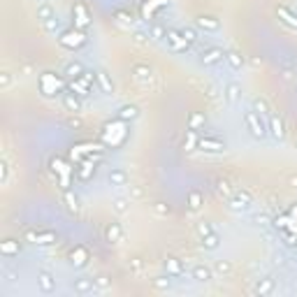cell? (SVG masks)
Here are the masks:
<instances>
[{
	"instance_id": "obj_39",
	"label": "cell",
	"mask_w": 297,
	"mask_h": 297,
	"mask_svg": "<svg viewBox=\"0 0 297 297\" xmlns=\"http://www.w3.org/2000/svg\"><path fill=\"white\" fill-rule=\"evenodd\" d=\"M204 121H207V119H204V114H198V112H193L191 119H188V128H191V130H198L200 126H204Z\"/></svg>"
},
{
	"instance_id": "obj_18",
	"label": "cell",
	"mask_w": 297,
	"mask_h": 297,
	"mask_svg": "<svg viewBox=\"0 0 297 297\" xmlns=\"http://www.w3.org/2000/svg\"><path fill=\"white\" fill-rule=\"evenodd\" d=\"M191 276L198 281V283H209V281L214 279V270L207 267V265H195L191 270Z\"/></svg>"
},
{
	"instance_id": "obj_34",
	"label": "cell",
	"mask_w": 297,
	"mask_h": 297,
	"mask_svg": "<svg viewBox=\"0 0 297 297\" xmlns=\"http://www.w3.org/2000/svg\"><path fill=\"white\" fill-rule=\"evenodd\" d=\"M42 28H44V33H49V35H61L63 33V26H61V19L58 17L42 21Z\"/></svg>"
},
{
	"instance_id": "obj_22",
	"label": "cell",
	"mask_w": 297,
	"mask_h": 297,
	"mask_svg": "<svg viewBox=\"0 0 297 297\" xmlns=\"http://www.w3.org/2000/svg\"><path fill=\"white\" fill-rule=\"evenodd\" d=\"M95 174V160H84L82 165L77 167V179L79 181H88V179H91V176Z\"/></svg>"
},
{
	"instance_id": "obj_31",
	"label": "cell",
	"mask_w": 297,
	"mask_h": 297,
	"mask_svg": "<svg viewBox=\"0 0 297 297\" xmlns=\"http://www.w3.org/2000/svg\"><path fill=\"white\" fill-rule=\"evenodd\" d=\"M226 61H228V65L232 67V70H242L244 67V63H246V58H244L239 51H226Z\"/></svg>"
},
{
	"instance_id": "obj_19",
	"label": "cell",
	"mask_w": 297,
	"mask_h": 297,
	"mask_svg": "<svg viewBox=\"0 0 297 297\" xmlns=\"http://www.w3.org/2000/svg\"><path fill=\"white\" fill-rule=\"evenodd\" d=\"M95 84H98V88L102 91L105 95H112L114 93V82L109 79V75H107L105 70H95Z\"/></svg>"
},
{
	"instance_id": "obj_54",
	"label": "cell",
	"mask_w": 297,
	"mask_h": 297,
	"mask_svg": "<svg viewBox=\"0 0 297 297\" xmlns=\"http://www.w3.org/2000/svg\"><path fill=\"white\" fill-rule=\"evenodd\" d=\"M5 276H7V281H10V283H12V281H17V274H14V272H5Z\"/></svg>"
},
{
	"instance_id": "obj_25",
	"label": "cell",
	"mask_w": 297,
	"mask_h": 297,
	"mask_svg": "<svg viewBox=\"0 0 297 297\" xmlns=\"http://www.w3.org/2000/svg\"><path fill=\"white\" fill-rule=\"evenodd\" d=\"M200 244H202L204 251H216L220 246V235L218 232H209V235L200 237Z\"/></svg>"
},
{
	"instance_id": "obj_57",
	"label": "cell",
	"mask_w": 297,
	"mask_h": 297,
	"mask_svg": "<svg viewBox=\"0 0 297 297\" xmlns=\"http://www.w3.org/2000/svg\"><path fill=\"white\" fill-rule=\"evenodd\" d=\"M295 148H297V137H295Z\"/></svg>"
},
{
	"instance_id": "obj_47",
	"label": "cell",
	"mask_w": 297,
	"mask_h": 297,
	"mask_svg": "<svg viewBox=\"0 0 297 297\" xmlns=\"http://www.w3.org/2000/svg\"><path fill=\"white\" fill-rule=\"evenodd\" d=\"M209 232H216L214 228H211V223H207V220H202V223H198V235H200V237L209 235Z\"/></svg>"
},
{
	"instance_id": "obj_32",
	"label": "cell",
	"mask_w": 297,
	"mask_h": 297,
	"mask_svg": "<svg viewBox=\"0 0 297 297\" xmlns=\"http://www.w3.org/2000/svg\"><path fill=\"white\" fill-rule=\"evenodd\" d=\"M132 75H135L139 82H148V79L154 77V70L148 65H144V63H135V65H132Z\"/></svg>"
},
{
	"instance_id": "obj_49",
	"label": "cell",
	"mask_w": 297,
	"mask_h": 297,
	"mask_svg": "<svg viewBox=\"0 0 297 297\" xmlns=\"http://www.w3.org/2000/svg\"><path fill=\"white\" fill-rule=\"evenodd\" d=\"M154 209H156V214H160V216H167V214H170V207H167V204H163V202H156Z\"/></svg>"
},
{
	"instance_id": "obj_23",
	"label": "cell",
	"mask_w": 297,
	"mask_h": 297,
	"mask_svg": "<svg viewBox=\"0 0 297 297\" xmlns=\"http://www.w3.org/2000/svg\"><path fill=\"white\" fill-rule=\"evenodd\" d=\"M109 186H114V188L128 186V172L121 170V167H114V170L109 172Z\"/></svg>"
},
{
	"instance_id": "obj_51",
	"label": "cell",
	"mask_w": 297,
	"mask_h": 297,
	"mask_svg": "<svg viewBox=\"0 0 297 297\" xmlns=\"http://www.w3.org/2000/svg\"><path fill=\"white\" fill-rule=\"evenodd\" d=\"M95 286H100V288H109V281H107L105 276H100V279H95Z\"/></svg>"
},
{
	"instance_id": "obj_56",
	"label": "cell",
	"mask_w": 297,
	"mask_h": 297,
	"mask_svg": "<svg viewBox=\"0 0 297 297\" xmlns=\"http://www.w3.org/2000/svg\"><path fill=\"white\" fill-rule=\"evenodd\" d=\"M290 183H292V186H297V176H292V179H290Z\"/></svg>"
},
{
	"instance_id": "obj_11",
	"label": "cell",
	"mask_w": 297,
	"mask_h": 297,
	"mask_svg": "<svg viewBox=\"0 0 297 297\" xmlns=\"http://www.w3.org/2000/svg\"><path fill=\"white\" fill-rule=\"evenodd\" d=\"M276 290V279L274 276H263L253 283V295H260V297H267Z\"/></svg>"
},
{
	"instance_id": "obj_42",
	"label": "cell",
	"mask_w": 297,
	"mask_h": 297,
	"mask_svg": "<svg viewBox=\"0 0 297 297\" xmlns=\"http://www.w3.org/2000/svg\"><path fill=\"white\" fill-rule=\"evenodd\" d=\"M7 181H10V163L3 158V160H0V183H3V186H7Z\"/></svg>"
},
{
	"instance_id": "obj_28",
	"label": "cell",
	"mask_w": 297,
	"mask_h": 297,
	"mask_svg": "<svg viewBox=\"0 0 297 297\" xmlns=\"http://www.w3.org/2000/svg\"><path fill=\"white\" fill-rule=\"evenodd\" d=\"M84 70H86V67H84L79 61H70L65 65V70H63V75H65L67 79H79L84 75Z\"/></svg>"
},
{
	"instance_id": "obj_29",
	"label": "cell",
	"mask_w": 297,
	"mask_h": 297,
	"mask_svg": "<svg viewBox=\"0 0 297 297\" xmlns=\"http://www.w3.org/2000/svg\"><path fill=\"white\" fill-rule=\"evenodd\" d=\"M86 260H88V251H86V248H82V246H77L70 253V265H72V267H84V265H86Z\"/></svg>"
},
{
	"instance_id": "obj_5",
	"label": "cell",
	"mask_w": 297,
	"mask_h": 297,
	"mask_svg": "<svg viewBox=\"0 0 297 297\" xmlns=\"http://www.w3.org/2000/svg\"><path fill=\"white\" fill-rule=\"evenodd\" d=\"M198 148L200 151H207V154H223L226 151V142L220 137H214V135H200Z\"/></svg>"
},
{
	"instance_id": "obj_50",
	"label": "cell",
	"mask_w": 297,
	"mask_h": 297,
	"mask_svg": "<svg viewBox=\"0 0 297 297\" xmlns=\"http://www.w3.org/2000/svg\"><path fill=\"white\" fill-rule=\"evenodd\" d=\"M132 38H135V42H137V44H146L148 40H151V38H146V35H144V33H135V35H132Z\"/></svg>"
},
{
	"instance_id": "obj_52",
	"label": "cell",
	"mask_w": 297,
	"mask_h": 297,
	"mask_svg": "<svg viewBox=\"0 0 297 297\" xmlns=\"http://www.w3.org/2000/svg\"><path fill=\"white\" fill-rule=\"evenodd\" d=\"M267 220H270V218H267V216H258V218H255V223H258V226H267Z\"/></svg>"
},
{
	"instance_id": "obj_36",
	"label": "cell",
	"mask_w": 297,
	"mask_h": 297,
	"mask_svg": "<svg viewBox=\"0 0 297 297\" xmlns=\"http://www.w3.org/2000/svg\"><path fill=\"white\" fill-rule=\"evenodd\" d=\"M202 207V193L200 191H191L188 193V209L191 211H200Z\"/></svg>"
},
{
	"instance_id": "obj_26",
	"label": "cell",
	"mask_w": 297,
	"mask_h": 297,
	"mask_svg": "<svg viewBox=\"0 0 297 297\" xmlns=\"http://www.w3.org/2000/svg\"><path fill=\"white\" fill-rule=\"evenodd\" d=\"M21 251V244L17 239H5V242L0 244V253L5 255V258H12V255H19Z\"/></svg>"
},
{
	"instance_id": "obj_17",
	"label": "cell",
	"mask_w": 297,
	"mask_h": 297,
	"mask_svg": "<svg viewBox=\"0 0 297 297\" xmlns=\"http://www.w3.org/2000/svg\"><path fill=\"white\" fill-rule=\"evenodd\" d=\"M223 95H226V102L228 105H239L242 102V86L239 84H235V82H230V84H226V91H223Z\"/></svg>"
},
{
	"instance_id": "obj_27",
	"label": "cell",
	"mask_w": 297,
	"mask_h": 297,
	"mask_svg": "<svg viewBox=\"0 0 297 297\" xmlns=\"http://www.w3.org/2000/svg\"><path fill=\"white\" fill-rule=\"evenodd\" d=\"M121 237H123V228L121 223H109L105 230V239L109 244H116V242H121Z\"/></svg>"
},
{
	"instance_id": "obj_2",
	"label": "cell",
	"mask_w": 297,
	"mask_h": 297,
	"mask_svg": "<svg viewBox=\"0 0 297 297\" xmlns=\"http://www.w3.org/2000/svg\"><path fill=\"white\" fill-rule=\"evenodd\" d=\"M244 123H246V130L251 132V137L265 139L267 135H270V130H267V119L260 116L258 112H253V109L244 112Z\"/></svg>"
},
{
	"instance_id": "obj_33",
	"label": "cell",
	"mask_w": 297,
	"mask_h": 297,
	"mask_svg": "<svg viewBox=\"0 0 297 297\" xmlns=\"http://www.w3.org/2000/svg\"><path fill=\"white\" fill-rule=\"evenodd\" d=\"M67 88L75 91L79 98H88V93H91V86H88L86 82H82V79H70V86Z\"/></svg>"
},
{
	"instance_id": "obj_41",
	"label": "cell",
	"mask_w": 297,
	"mask_h": 297,
	"mask_svg": "<svg viewBox=\"0 0 297 297\" xmlns=\"http://www.w3.org/2000/svg\"><path fill=\"white\" fill-rule=\"evenodd\" d=\"M214 270L218 272V274L228 276V274H232V263H230V260H218V263L214 265Z\"/></svg>"
},
{
	"instance_id": "obj_12",
	"label": "cell",
	"mask_w": 297,
	"mask_h": 297,
	"mask_svg": "<svg viewBox=\"0 0 297 297\" xmlns=\"http://www.w3.org/2000/svg\"><path fill=\"white\" fill-rule=\"evenodd\" d=\"M61 102H63V107H65L67 112H75V114H77V112H82V107H84L82 105V98H79L75 91H70V88H65V91H63Z\"/></svg>"
},
{
	"instance_id": "obj_45",
	"label": "cell",
	"mask_w": 297,
	"mask_h": 297,
	"mask_svg": "<svg viewBox=\"0 0 297 297\" xmlns=\"http://www.w3.org/2000/svg\"><path fill=\"white\" fill-rule=\"evenodd\" d=\"M179 30H181V35L183 38L188 40V42H198V33H195V28H179Z\"/></svg>"
},
{
	"instance_id": "obj_4",
	"label": "cell",
	"mask_w": 297,
	"mask_h": 297,
	"mask_svg": "<svg viewBox=\"0 0 297 297\" xmlns=\"http://www.w3.org/2000/svg\"><path fill=\"white\" fill-rule=\"evenodd\" d=\"M165 42L172 51H176V54H183V51L191 49V42H188V40L181 35V30H176V28H167Z\"/></svg>"
},
{
	"instance_id": "obj_20",
	"label": "cell",
	"mask_w": 297,
	"mask_h": 297,
	"mask_svg": "<svg viewBox=\"0 0 297 297\" xmlns=\"http://www.w3.org/2000/svg\"><path fill=\"white\" fill-rule=\"evenodd\" d=\"M116 119L123 123H130V121H137L139 119V107L137 105H123L121 109L116 112Z\"/></svg>"
},
{
	"instance_id": "obj_55",
	"label": "cell",
	"mask_w": 297,
	"mask_h": 297,
	"mask_svg": "<svg viewBox=\"0 0 297 297\" xmlns=\"http://www.w3.org/2000/svg\"><path fill=\"white\" fill-rule=\"evenodd\" d=\"M132 195H135V198H142V188L135 186V188H132Z\"/></svg>"
},
{
	"instance_id": "obj_24",
	"label": "cell",
	"mask_w": 297,
	"mask_h": 297,
	"mask_svg": "<svg viewBox=\"0 0 297 297\" xmlns=\"http://www.w3.org/2000/svg\"><path fill=\"white\" fill-rule=\"evenodd\" d=\"M63 200H65L67 211H72V214H77V211L82 209V200H79L77 195L70 191V188H65V191H63Z\"/></svg>"
},
{
	"instance_id": "obj_16",
	"label": "cell",
	"mask_w": 297,
	"mask_h": 297,
	"mask_svg": "<svg viewBox=\"0 0 297 297\" xmlns=\"http://www.w3.org/2000/svg\"><path fill=\"white\" fill-rule=\"evenodd\" d=\"M72 290L77 295H91L95 290V279H88V276H82V279L72 281Z\"/></svg>"
},
{
	"instance_id": "obj_38",
	"label": "cell",
	"mask_w": 297,
	"mask_h": 297,
	"mask_svg": "<svg viewBox=\"0 0 297 297\" xmlns=\"http://www.w3.org/2000/svg\"><path fill=\"white\" fill-rule=\"evenodd\" d=\"M198 139H200V135H198V130H191L188 128V132H186V139H183V146L191 151V148H198Z\"/></svg>"
},
{
	"instance_id": "obj_21",
	"label": "cell",
	"mask_w": 297,
	"mask_h": 297,
	"mask_svg": "<svg viewBox=\"0 0 297 297\" xmlns=\"http://www.w3.org/2000/svg\"><path fill=\"white\" fill-rule=\"evenodd\" d=\"M165 272L167 276H172V279H176V276L183 274V265L179 258H174V255H167L165 258Z\"/></svg>"
},
{
	"instance_id": "obj_6",
	"label": "cell",
	"mask_w": 297,
	"mask_h": 297,
	"mask_svg": "<svg viewBox=\"0 0 297 297\" xmlns=\"http://www.w3.org/2000/svg\"><path fill=\"white\" fill-rule=\"evenodd\" d=\"M72 23H75V28L88 33V28H91V14H88L84 3H75V7H72Z\"/></svg>"
},
{
	"instance_id": "obj_10",
	"label": "cell",
	"mask_w": 297,
	"mask_h": 297,
	"mask_svg": "<svg viewBox=\"0 0 297 297\" xmlns=\"http://www.w3.org/2000/svg\"><path fill=\"white\" fill-rule=\"evenodd\" d=\"M195 28L204 30V33H218L220 30V19H216L214 14H200L195 19Z\"/></svg>"
},
{
	"instance_id": "obj_48",
	"label": "cell",
	"mask_w": 297,
	"mask_h": 297,
	"mask_svg": "<svg viewBox=\"0 0 297 297\" xmlns=\"http://www.w3.org/2000/svg\"><path fill=\"white\" fill-rule=\"evenodd\" d=\"M154 288L156 290H170V279H154Z\"/></svg>"
},
{
	"instance_id": "obj_58",
	"label": "cell",
	"mask_w": 297,
	"mask_h": 297,
	"mask_svg": "<svg viewBox=\"0 0 297 297\" xmlns=\"http://www.w3.org/2000/svg\"><path fill=\"white\" fill-rule=\"evenodd\" d=\"M295 258H297V251H295Z\"/></svg>"
},
{
	"instance_id": "obj_40",
	"label": "cell",
	"mask_w": 297,
	"mask_h": 297,
	"mask_svg": "<svg viewBox=\"0 0 297 297\" xmlns=\"http://www.w3.org/2000/svg\"><path fill=\"white\" fill-rule=\"evenodd\" d=\"M112 207H114V211H116V214H126V211H128V207H130V200H126V198H114Z\"/></svg>"
},
{
	"instance_id": "obj_30",
	"label": "cell",
	"mask_w": 297,
	"mask_h": 297,
	"mask_svg": "<svg viewBox=\"0 0 297 297\" xmlns=\"http://www.w3.org/2000/svg\"><path fill=\"white\" fill-rule=\"evenodd\" d=\"M35 14H38L40 21H47V19L56 17V10H54V5H51L49 0H44V3H40L38 5V12H35Z\"/></svg>"
},
{
	"instance_id": "obj_8",
	"label": "cell",
	"mask_w": 297,
	"mask_h": 297,
	"mask_svg": "<svg viewBox=\"0 0 297 297\" xmlns=\"http://www.w3.org/2000/svg\"><path fill=\"white\" fill-rule=\"evenodd\" d=\"M226 58V51L218 49V47H204L202 51H200V63H202L204 67H214L218 65L220 61Z\"/></svg>"
},
{
	"instance_id": "obj_46",
	"label": "cell",
	"mask_w": 297,
	"mask_h": 297,
	"mask_svg": "<svg viewBox=\"0 0 297 297\" xmlns=\"http://www.w3.org/2000/svg\"><path fill=\"white\" fill-rule=\"evenodd\" d=\"M10 86H12V75H10V72H0V88H3V91H7Z\"/></svg>"
},
{
	"instance_id": "obj_13",
	"label": "cell",
	"mask_w": 297,
	"mask_h": 297,
	"mask_svg": "<svg viewBox=\"0 0 297 297\" xmlns=\"http://www.w3.org/2000/svg\"><path fill=\"white\" fill-rule=\"evenodd\" d=\"M26 237L30 239L33 244H40V246H47V244H54L58 237H56V232H51V230H38V232H33V230H28L26 232Z\"/></svg>"
},
{
	"instance_id": "obj_1",
	"label": "cell",
	"mask_w": 297,
	"mask_h": 297,
	"mask_svg": "<svg viewBox=\"0 0 297 297\" xmlns=\"http://www.w3.org/2000/svg\"><path fill=\"white\" fill-rule=\"evenodd\" d=\"M58 44L63 49L67 51H77V49H84L88 44V33L86 30H79V28H70V30H63L58 35Z\"/></svg>"
},
{
	"instance_id": "obj_53",
	"label": "cell",
	"mask_w": 297,
	"mask_h": 297,
	"mask_svg": "<svg viewBox=\"0 0 297 297\" xmlns=\"http://www.w3.org/2000/svg\"><path fill=\"white\" fill-rule=\"evenodd\" d=\"M130 267H132V270H135V272H137V270H139V267H142V263H139V260H137V258H135V260H132V263H130Z\"/></svg>"
},
{
	"instance_id": "obj_43",
	"label": "cell",
	"mask_w": 297,
	"mask_h": 297,
	"mask_svg": "<svg viewBox=\"0 0 297 297\" xmlns=\"http://www.w3.org/2000/svg\"><path fill=\"white\" fill-rule=\"evenodd\" d=\"M216 191H218V195H226V198H230L232 195V188H230V183H228L226 179H218V181H216Z\"/></svg>"
},
{
	"instance_id": "obj_14",
	"label": "cell",
	"mask_w": 297,
	"mask_h": 297,
	"mask_svg": "<svg viewBox=\"0 0 297 297\" xmlns=\"http://www.w3.org/2000/svg\"><path fill=\"white\" fill-rule=\"evenodd\" d=\"M276 17H279V21L283 23V26H288L290 30H297V12H292L290 7L279 5L276 7Z\"/></svg>"
},
{
	"instance_id": "obj_37",
	"label": "cell",
	"mask_w": 297,
	"mask_h": 297,
	"mask_svg": "<svg viewBox=\"0 0 297 297\" xmlns=\"http://www.w3.org/2000/svg\"><path fill=\"white\" fill-rule=\"evenodd\" d=\"M253 112H258V114L265 116V119L272 114L270 105H267V100H263V98H255V100H253Z\"/></svg>"
},
{
	"instance_id": "obj_3",
	"label": "cell",
	"mask_w": 297,
	"mask_h": 297,
	"mask_svg": "<svg viewBox=\"0 0 297 297\" xmlns=\"http://www.w3.org/2000/svg\"><path fill=\"white\" fill-rule=\"evenodd\" d=\"M38 86H40V93H42L44 98H56V95H63V91H65V86L56 79L54 72H42Z\"/></svg>"
},
{
	"instance_id": "obj_35",
	"label": "cell",
	"mask_w": 297,
	"mask_h": 297,
	"mask_svg": "<svg viewBox=\"0 0 297 297\" xmlns=\"http://www.w3.org/2000/svg\"><path fill=\"white\" fill-rule=\"evenodd\" d=\"M165 35H167V28L165 26H160V23H151V26H148V38L156 40V42L165 40Z\"/></svg>"
},
{
	"instance_id": "obj_7",
	"label": "cell",
	"mask_w": 297,
	"mask_h": 297,
	"mask_svg": "<svg viewBox=\"0 0 297 297\" xmlns=\"http://www.w3.org/2000/svg\"><path fill=\"white\" fill-rule=\"evenodd\" d=\"M251 204H253V198H251L246 191H237L228 198V207H230L232 211H248Z\"/></svg>"
},
{
	"instance_id": "obj_44",
	"label": "cell",
	"mask_w": 297,
	"mask_h": 297,
	"mask_svg": "<svg viewBox=\"0 0 297 297\" xmlns=\"http://www.w3.org/2000/svg\"><path fill=\"white\" fill-rule=\"evenodd\" d=\"M116 19H119L121 23H126V26H132V23H135V17H132V14H128V12H123V10L116 12Z\"/></svg>"
},
{
	"instance_id": "obj_15",
	"label": "cell",
	"mask_w": 297,
	"mask_h": 297,
	"mask_svg": "<svg viewBox=\"0 0 297 297\" xmlns=\"http://www.w3.org/2000/svg\"><path fill=\"white\" fill-rule=\"evenodd\" d=\"M38 288H40V292H44V295H51V292L56 290L54 274H51V272H47V270L38 272Z\"/></svg>"
},
{
	"instance_id": "obj_9",
	"label": "cell",
	"mask_w": 297,
	"mask_h": 297,
	"mask_svg": "<svg viewBox=\"0 0 297 297\" xmlns=\"http://www.w3.org/2000/svg\"><path fill=\"white\" fill-rule=\"evenodd\" d=\"M267 130H270V135L276 142H281V139L286 137V123H283V119H281L279 114H274V112L267 116Z\"/></svg>"
}]
</instances>
